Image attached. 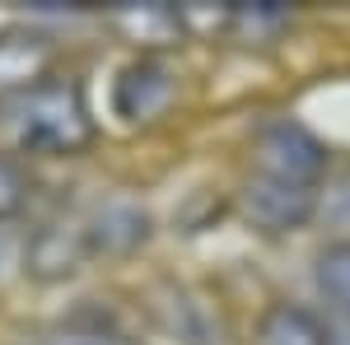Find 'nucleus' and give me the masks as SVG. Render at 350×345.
Wrapping results in <instances>:
<instances>
[{
	"instance_id": "6e6552de",
	"label": "nucleus",
	"mask_w": 350,
	"mask_h": 345,
	"mask_svg": "<svg viewBox=\"0 0 350 345\" xmlns=\"http://www.w3.org/2000/svg\"><path fill=\"white\" fill-rule=\"evenodd\" d=\"M61 61H66V52H61L56 33H47V28H38V24L0 28V98H10L24 84L42 80Z\"/></svg>"
},
{
	"instance_id": "0eeeda50",
	"label": "nucleus",
	"mask_w": 350,
	"mask_h": 345,
	"mask_svg": "<svg viewBox=\"0 0 350 345\" xmlns=\"http://www.w3.org/2000/svg\"><path fill=\"white\" fill-rule=\"evenodd\" d=\"M243 345H332V318L318 303L280 294V299H267L252 313Z\"/></svg>"
},
{
	"instance_id": "20e7f679",
	"label": "nucleus",
	"mask_w": 350,
	"mask_h": 345,
	"mask_svg": "<svg viewBox=\"0 0 350 345\" xmlns=\"http://www.w3.org/2000/svg\"><path fill=\"white\" fill-rule=\"evenodd\" d=\"M229 206L243 224L262 238H290L299 229H308L323 210V187H304L290 178H271L257 168H243L234 178Z\"/></svg>"
},
{
	"instance_id": "f03ea898",
	"label": "nucleus",
	"mask_w": 350,
	"mask_h": 345,
	"mask_svg": "<svg viewBox=\"0 0 350 345\" xmlns=\"http://www.w3.org/2000/svg\"><path fill=\"white\" fill-rule=\"evenodd\" d=\"M191 75L178 52H131L108 84V117L131 135H150L178 122L187 107Z\"/></svg>"
},
{
	"instance_id": "f8f14e48",
	"label": "nucleus",
	"mask_w": 350,
	"mask_h": 345,
	"mask_svg": "<svg viewBox=\"0 0 350 345\" xmlns=\"http://www.w3.org/2000/svg\"><path fill=\"white\" fill-rule=\"evenodd\" d=\"M38 191H42V173L28 159H19L14 150L0 145V229L19 224L38 206Z\"/></svg>"
},
{
	"instance_id": "f257e3e1",
	"label": "nucleus",
	"mask_w": 350,
	"mask_h": 345,
	"mask_svg": "<svg viewBox=\"0 0 350 345\" xmlns=\"http://www.w3.org/2000/svg\"><path fill=\"white\" fill-rule=\"evenodd\" d=\"M103 135V122L89 103V80L80 66L61 61L42 80L24 84L19 94L0 98V145L19 159L38 163H70L84 159Z\"/></svg>"
},
{
	"instance_id": "9b49d317",
	"label": "nucleus",
	"mask_w": 350,
	"mask_h": 345,
	"mask_svg": "<svg viewBox=\"0 0 350 345\" xmlns=\"http://www.w3.org/2000/svg\"><path fill=\"white\" fill-rule=\"evenodd\" d=\"M19 345H140V341L122 322L103 318V313H70V318H56L47 327H33L28 336H19Z\"/></svg>"
},
{
	"instance_id": "39448f33",
	"label": "nucleus",
	"mask_w": 350,
	"mask_h": 345,
	"mask_svg": "<svg viewBox=\"0 0 350 345\" xmlns=\"http://www.w3.org/2000/svg\"><path fill=\"white\" fill-rule=\"evenodd\" d=\"M84 257L94 266H122L140 257L154 238V210L140 191H98L89 206H80Z\"/></svg>"
},
{
	"instance_id": "7ed1b4c3",
	"label": "nucleus",
	"mask_w": 350,
	"mask_h": 345,
	"mask_svg": "<svg viewBox=\"0 0 350 345\" xmlns=\"http://www.w3.org/2000/svg\"><path fill=\"white\" fill-rule=\"evenodd\" d=\"M243 168H257V173H271V178H290V182H304V187H327V178L336 173V154L304 117L271 112L247 131Z\"/></svg>"
},
{
	"instance_id": "1a4fd4ad",
	"label": "nucleus",
	"mask_w": 350,
	"mask_h": 345,
	"mask_svg": "<svg viewBox=\"0 0 350 345\" xmlns=\"http://www.w3.org/2000/svg\"><path fill=\"white\" fill-rule=\"evenodd\" d=\"M313 294L323 303V313L332 322H346L350 327V238H327L313 252Z\"/></svg>"
},
{
	"instance_id": "9d476101",
	"label": "nucleus",
	"mask_w": 350,
	"mask_h": 345,
	"mask_svg": "<svg viewBox=\"0 0 350 345\" xmlns=\"http://www.w3.org/2000/svg\"><path fill=\"white\" fill-rule=\"evenodd\" d=\"M159 318L183 345H219L215 336H224L215 303H206L191 285H168V299L159 303Z\"/></svg>"
},
{
	"instance_id": "423d86ee",
	"label": "nucleus",
	"mask_w": 350,
	"mask_h": 345,
	"mask_svg": "<svg viewBox=\"0 0 350 345\" xmlns=\"http://www.w3.org/2000/svg\"><path fill=\"white\" fill-rule=\"evenodd\" d=\"M19 266H24L28 280H38V285H61V280H70V275L89 271L84 234H80V206L38 219L33 234H28V243H24Z\"/></svg>"
}]
</instances>
